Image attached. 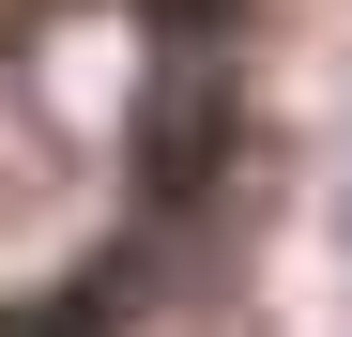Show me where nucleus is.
Instances as JSON below:
<instances>
[{
  "mask_svg": "<svg viewBox=\"0 0 352 337\" xmlns=\"http://www.w3.org/2000/svg\"><path fill=\"white\" fill-rule=\"evenodd\" d=\"M214 138H230V123H214V77L184 92V62H153V153H138V184H153V215L184 199V184H214Z\"/></svg>",
  "mask_w": 352,
  "mask_h": 337,
  "instance_id": "nucleus-1",
  "label": "nucleus"
}]
</instances>
